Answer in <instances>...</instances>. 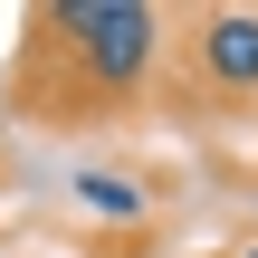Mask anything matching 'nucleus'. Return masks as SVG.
Instances as JSON below:
<instances>
[{
  "label": "nucleus",
  "mask_w": 258,
  "mask_h": 258,
  "mask_svg": "<svg viewBox=\"0 0 258 258\" xmlns=\"http://www.w3.org/2000/svg\"><path fill=\"white\" fill-rule=\"evenodd\" d=\"M48 29L67 38V57H77L86 86H105V96L144 86L153 57H163V10H144V0H57Z\"/></svg>",
  "instance_id": "1"
},
{
  "label": "nucleus",
  "mask_w": 258,
  "mask_h": 258,
  "mask_svg": "<svg viewBox=\"0 0 258 258\" xmlns=\"http://www.w3.org/2000/svg\"><path fill=\"white\" fill-rule=\"evenodd\" d=\"M191 48H201V77H211V86L258 96V10H201Z\"/></svg>",
  "instance_id": "2"
},
{
  "label": "nucleus",
  "mask_w": 258,
  "mask_h": 258,
  "mask_svg": "<svg viewBox=\"0 0 258 258\" xmlns=\"http://www.w3.org/2000/svg\"><path fill=\"white\" fill-rule=\"evenodd\" d=\"M77 211H86V220L134 230V220H153V191H144V182H124V172H77Z\"/></svg>",
  "instance_id": "3"
},
{
  "label": "nucleus",
  "mask_w": 258,
  "mask_h": 258,
  "mask_svg": "<svg viewBox=\"0 0 258 258\" xmlns=\"http://www.w3.org/2000/svg\"><path fill=\"white\" fill-rule=\"evenodd\" d=\"M239 258H258V249H239Z\"/></svg>",
  "instance_id": "4"
}]
</instances>
